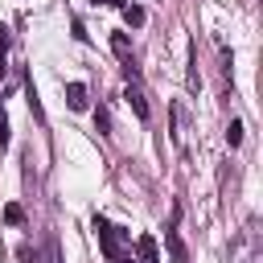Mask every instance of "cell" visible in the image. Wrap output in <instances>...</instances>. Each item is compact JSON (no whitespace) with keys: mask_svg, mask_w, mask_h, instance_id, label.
<instances>
[{"mask_svg":"<svg viewBox=\"0 0 263 263\" xmlns=\"http://www.w3.org/2000/svg\"><path fill=\"white\" fill-rule=\"evenodd\" d=\"M119 12H123V21H127V25H132V29H140V25H144V8H140V4H136V0H132V4H123V8H119Z\"/></svg>","mask_w":263,"mask_h":263,"instance_id":"cell-7","label":"cell"},{"mask_svg":"<svg viewBox=\"0 0 263 263\" xmlns=\"http://www.w3.org/2000/svg\"><path fill=\"white\" fill-rule=\"evenodd\" d=\"M127 103H132L136 119H148V115H152V111H148V99H144V90H140V82H127Z\"/></svg>","mask_w":263,"mask_h":263,"instance_id":"cell-5","label":"cell"},{"mask_svg":"<svg viewBox=\"0 0 263 263\" xmlns=\"http://www.w3.org/2000/svg\"><path fill=\"white\" fill-rule=\"evenodd\" d=\"M95 4H103V0H95Z\"/></svg>","mask_w":263,"mask_h":263,"instance_id":"cell-17","label":"cell"},{"mask_svg":"<svg viewBox=\"0 0 263 263\" xmlns=\"http://www.w3.org/2000/svg\"><path fill=\"white\" fill-rule=\"evenodd\" d=\"M95 123H99V132H103V136H107V132H111V119H107V111H103V107H99V111H95Z\"/></svg>","mask_w":263,"mask_h":263,"instance_id":"cell-13","label":"cell"},{"mask_svg":"<svg viewBox=\"0 0 263 263\" xmlns=\"http://www.w3.org/2000/svg\"><path fill=\"white\" fill-rule=\"evenodd\" d=\"M66 103H70V111H86V86L82 82H66Z\"/></svg>","mask_w":263,"mask_h":263,"instance_id":"cell-6","label":"cell"},{"mask_svg":"<svg viewBox=\"0 0 263 263\" xmlns=\"http://www.w3.org/2000/svg\"><path fill=\"white\" fill-rule=\"evenodd\" d=\"M107 263H136V259H132V255H123V251H119V255H115V259H107Z\"/></svg>","mask_w":263,"mask_h":263,"instance_id":"cell-15","label":"cell"},{"mask_svg":"<svg viewBox=\"0 0 263 263\" xmlns=\"http://www.w3.org/2000/svg\"><path fill=\"white\" fill-rule=\"evenodd\" d=\"M4 53H8V29L0 25V78H4V70H8V66H4Z\"/></svg>","mask_w":263,"mask_h":263,"instance_id":"cell-11","label":"cell"},{"mask_svg":"<svg viewBox=\"0 0 263 263\" xmlns=\"http://www.w3.org/2000/svg\"><path fill=\"white\" fill-rule=\"evenodd\" d=\"M103 4H111V8H123V4H127V0H103Z\"/></svg>","mask_w":263,"mask_h":263,"instance_id":"cell-16","label":"cell"},{"mask_svg":"<svg viewBox=\"0 0 263 263\" xmlns=\"http://www.w3.org/2000/svg\"><path fill=\"white\" fill-rule=\"evenodd\" d=\"M111 49L127 62V58H132V41H127V33H111Z\"/></svg>","mask_w":263,"mask_h":263,"instance_id":"cell-8","label":"cell"},{"mask_svg":"<svg viewBox=\"0 0 263 263\" xmlns=\"http://www.w3.org/2000/svg\"><path fill=\"white\" fill-rule=\"evenodd\" d=\"M4 222H8V226H21V222H25V205H21V201H8V205H4Z\"/></svg>","mask_w":263,"mask_h":263,"instance_id":"cell-9","label":"cell"},{"mask_svg":"<svg viewBox=\"0 0 263 263\" xmlns=\"http://www.w3.org/2000/svg\"><path fill=\"white\" fill-rule=\"evenodd\" d=\"M168 115H173V148L185 156L189 152V115H185V103H173Z\"/></svg>","mask_w":263,"mask_h":263,"instance_id":"cell-2","label":"cell"},{"mask_svg":"<svg viewBox=\"0 0 263 263\" xmlns=\"http://www.w3.org/2000/svg\"><path fill=\"white\" fill-rule=\"evenodd\" d=\"M164 251H168L173 263H189V251H185V242H181V234H177L173 226L164 230Z\"/></svg>","mask_w":263,"mask_h":263,"instance_id":"cell-4","label":"cell"},{"mask_svg":"<svg viewBox=\"0 0 263 263\" xmlns=\"http://www.w3.org/2000/svg\"><path fill=\"white\" fill-rule=\"evenodd\" d=\"M226 144H230V148H238V144H242V123H238V119H230V123H226Z\"/></svg>","mask_w":263,"mask_h":263,"instance_id":"cell-10","label":"cell"},{"mask_svg":"<svg viewBox=\"0 0 263 263\" xmlns=\"http://www.w3.org/2000/svg\"><path fill=\"white\" fill-rule=\"evenodd\" d=\"M25 99H29V111L41 119V103H37V90H33V82H29V90H25Z\"/></svg>","mask_w":263,"mask_h":263,"instance_id":"cell-12","label":"cell"},{"mask_svg":"<svg viewBox=\"0 0 263 263\" xmlns=\"http://www.w3.org/2000/svg\"><path fill=\"white\" fill-rule=\"evenodd\" d=\"M95 234H99V247H103L107 259H115V255L123 251V242H132V234H127L123 226H111V222L99 218V214H95Z\"/></svg>","mask_w":263,"mask_h":263,"instance_id":"cell-1","label":"cell"},{"mask_svg":"<svg viewBox=\"0 0 263 263\" xmlns=\"http://www.w3.org/2000/svg\"><path fill=\"white\" fill-rule=\"evenodd\" d=\"M136 263H160V247L152 234H136Z\"/></svg>","mask_w":263,"mask_h":263,"instance_id":"cell-3","label":"cell"},{"mask_svg":"<svg viewBox=\"0 0 263 263\" xmlns=\"http://www.w3.org/2000/svg\"><path fill=\"white\" fill-rule=\"evenodd\" d=\"M8 140H12V132H8V119L0 115V148H8Z\"/></svg>","mask_w":263,"mask_h":263,"instance_id":"cell-14","label":"cell"}]
</instances>
